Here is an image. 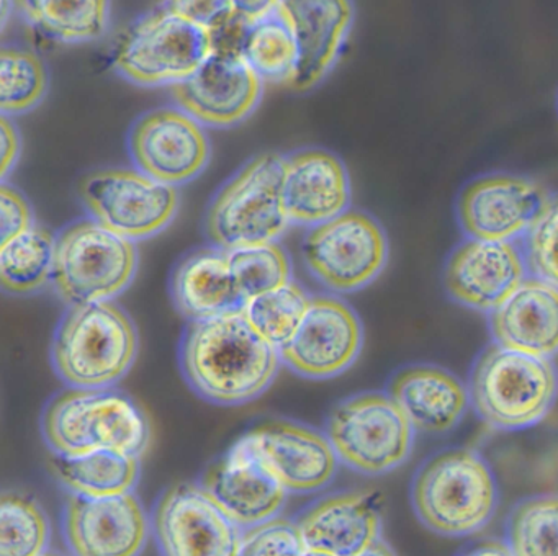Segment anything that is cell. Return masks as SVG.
<instances>
[{
  "label": "cell",
  "mask_w": 558,
  "mask_h": 556,
  "mask_svg": "<svg viewBox=\"0 0 558 556\" xmlns=\"http://www.w3.org/2000/svg\"><path fill=\"white\" fill-rule=\"evenodd\" d=\"M37 225L34 209L24 195L8 183L0 185V226H2V244H8L17 235L24 234Z\"/></svg>",
  "instance_id": "f35d334b"
},
{
  "label": "cell",
  "mask_w": 558,
  "mask_h": 556,
  "mask_svg": "<svg viewBox=\"0 0 558 556\" xmlns=\"http://www.w3.org/2000/svg\"><path fill=\"white\" fill-rule=\"evenodd\" d=\"M361 556H397V553H395L391 546L385 543L384 540H378L374 546H371V548L362 553Z\"/></svg>",
  "instance_id": "7bdbcfd3"
},
{
  "label": "cell",
  "mask_w": 558,
  "mask_h": 556,
  "mask_svg": "<svg viewBox=\"0 0 558 556\" xmlns=\"http://www.w3.org/2000/svg\"><path fill=\"white\" fill-rule=\"evenodd\" d=\"M364 329L361 317L341 298L312 297L302 326L280 349L282 362L300 376L326 379L351 368L361 355Z\"/></svg>",
  "instance_id": "9a60e30c"
},
{
  "label": "cell",
  "mask_w": 558,
  "mask_h": 556,
  "mask_svg": "<svg viewBox=\"0 0 558 556\" xmlns=\"http://www.w3.org/2000/svg\"><path fill=\"white\" fill-rule=\"evenodd\" d=\"M283 205L293 225H322L348 211L351 179L336 154L318 147L283 157Z\"/></svg>",
  "instance_id": "7402d4cb"
},
{
  "label": "cell",
  "mask_w": 558,
  "mask_h": 556,
  "mask_svg": "<svg viewBox=\"0 0 558 556\" xmlns=\"http://www.w3.org/2000/svg\"><path fill=\"white\" fill-rule=\"evenodd\" d=\"M241 438L287 493H316L328 486L338 471L339 458L326 434L299 422H263Z\"/></svg>",
  "instance_id": "d6986e66"
},
{
  "label": "cell",
  "mask_w": 558,
  "mask_h": 556,
  "mask_svg": "<svg viewBox=\"0 0 558 556\" xmlns=\"http://www.w3.org/2000/svg\"><path fill=\"white\" fill-rule=\"evenodd\" d=\"M388 395L416 431L446 434L462 421L470 404L465 383L442 366L414 363L395 373Z\"/></svg>",
  "instance_id": "d4e9b609"
},
{
  "label": "cell",
  "mask_w": 558,
  "mask_h": 556,
  "mask_svg": "<svg viewBox=\"0 0 558 556\" xmlns=\"http://www.w3.org/2000/svg\"><path fill=\"white\" fill-rule=\"evenodd\" d=\"M300 535L306 552L326 556H361L380 539L381 513L374 496L339 493L303 510Z\"/></svg>",
  "instance_id": "603a6c76"
},
{
  "label": "cell",
  "mask_w": 558,
  "mask_h": 556,
  "mask_svg": "<svg viewBox=\"0 0 558 556\" xmlns=\"http://www.w3.org/2000/svg\"><path fill=\"white\" fill-rule=\"evenodd\" d=\"M0 144H2V179H5L11 170H14L22 149L17 126L5 114H2L0 120Z\"/></svg>",
  "instance_id": "ab89813d"
},
{
  "label": "cell",
  "mask_w": 558,
  "mask_h": 556,
  "mask_svg": "<svg viewBox=\"0 0 558 556\" xmlns=\"http://www.w3.org/2000/svg\"><path fill=\"white\" fill-rule=\"evenodd\" d=\"M153 530L162 556H238L243 529L194 483L169 487L155 507Z\"/></svg>",
  "instance_id": "7c38bea8"
},
{
  "label": "cell",
  "mask_w": 558,
  "mask_h": 556,
  "mask_svg": "<svg viewBox=\"0 0 558 556\" xmlns=\"http://www.w3.org/2000/svg\"><path fill=\"white\" fill-rule=\"evenodd\" d=\"M57 235L41 225L2 244L0 283L5 293L27 297L44 290L54 271Z\"/></svg>",
  "instance_id": "83f0119b"
},
{
  "label": "cell",
  "mask_w": 558,
  "mask_h": 556,
  "mask_svg": "<svg viewBox=\"0 0 558 556\" xmlns=\"http://www.w3.org/2000/svg\"><path fill=\"white\" fill-rule=\"evenodd\" d=\"M263 84L236 48L215 46L201 69L171 92L175 104L204 126L230 128L256 110Z\"/></svg>",
  "instance_id": "2e32d148"
},
{
  "label": "cell",
  "mask_w": 558,
  "mask_h": 556,
  "mask_svg": "<svg viewBox=\"0 0 558 556\" xmlns=\"http://www.w3.org/2000/svg\"><path fill=\"white\" fill-rule=\"evenodd\" d=\"M529 275L558 288V193L548 196L541 215L522 238Z\"/></svg>",
  "instance_id": "d590c367"
},
{
  "label": "cell",
  "mask_w": 558,
  "mask_h": 556,
  "mask_svg": "<svg viewBox=\"0 0 558 556\" xmlns=\"http://www.w3.org/2000/svg\"><path fill=\"white\" fill-rule=\"evenodd\" d=\"M231 271L244 303L269 293L292 280L289 254L277 242L247 245L228 251Z\"/></svg>",
  "instance_id": "e575fe53"
},
{
  "label": "cell",
  "mask_w": 558,
  "mask_h": 556,
  "mask_svg": "<svg viewBox=\"0 0 558 556\" xmlns=\"http://www.w3.org/2000/svg\"><path fill=\"white\" fill-rule=\"evenodd\" d=\"M493 342L527 355L558 353V288L529 275L524 283L488 314Z\"/></svg>",
  "instance_id": "cb8c5ba5"
},
{
  "label": "cell",
  "mask_w": 558,
  "mask_h": 556,
  "mask_svg": "<svg viewBox=\"0 0 558 556\" xmlns=\"http://www.w3.org/2000/svg\"><path fill=\"white\" fill-rule=\"evenodd\" d=\"M171 297L189 321L241 310L244 301L231 271L230 255L217 245L189 252L171 275Z\"/></svg>",
  "instance_id": "484cf974"
},
{
  "label": "cell",
  "mask_w": 558,
  "mask_h": 556,
  "mask_svg": "<svg viewBox=\"0 0 558 556\" xmlns=\"http://www.w3.org/2000/svg\"><path fill=\"white\" fill-rule=\"evenodd\" d=\"M416 428L388 392H359L332 408L326 437L339 461L362 474H385L411 455Z\"/></svg>",
  "instance_id": "9c48e42d"
},
{
  "label": "cell",
  "mask_w": 558,
  "mask_h": 556,
  "mask_svg": "<svg viewBox=\"0 0 558 556\" xmlns=\"http://www.w3.org/2000/svg\"><path fill=\"white\" fill-rule=\"evenodd\" d=\"M236 49L260 81L292 85L299 46L279 12L244 26Z\"/></svg>",
  "instance_id": "f1b7e54d"
},
{
  "label": "cell",
  "mask_w": 558,
  "mask_h": 556,
  "mask_svg": "<svg viewBox=\"0 0 558 556\" xmlns=\"http://www.w3.org/2000/svg\"><path fill=\"white\" fill-rule=\"evenodd\" d=\"M48 90L44 59L31 49L4 46L0 51V110L5 117L27 113Z\"/></svg>",
  "instance_id": "d6a6232c"
},
{
  "label": "cell",
  "mask_w": 558,
  "mask_h": 556,
  "mask_svg": "<svg viewBox=\"0 0 558 556\" xmlns=\"http://www.w3.org/2000/svg\"><path fill=\"white\" fill-rule=\"evenodd\" d=\"M302 257L323 287L336 293H354L377 280L387 267L388 238L374 216L348 209L310 228Z\"/></svg>",
  "instance_id": "30bf717a"
},
{
  "label": "cell",
  "mask_w": 558,
  "mask_h": 556,
  "mask_svg": "<svg viewBox=\"0 0 558 556\" xmlns=\"http://www.w3.org/2000/svg\"><path fill=\"white\" fill-rule=\"evenodd\" d=\"M41 556H64L61 555V553H54V552H45Z\"/></svg>",
  "instance_id": "f6af8a7d"
},
{
  "label": "cell",
  "mask_w": 558,
  "mask_h": 556,
  "mask_svg": "<svg viewBox=\"0 0 558 556\" xmlns=\"http://www.w3.org/2000/svg\"><path fill=\"white\" fill-rule=\"evenodd\" d=\"M44 437L57 455L116 450L142 457L151 442L145 409L112 388H68L45 409Z\"/></svg>",
  "instance_id": "7a4b0ae2"
},
{
  "label": "cell",
  "mask_w": 558,
  "mask_h": 556,
  "mask_svg": "<svg viewBox=\"0 0 558 556\" xmlns=\"http://www.w3.org/2000/svg\"><path fill=\"white\" fill-rule=\"evenodd\" d=\"M234 19L243 26L253 25L279 9V0H231Z\"/></svg>",
  "instance_id": "60d3db41"
},
{
  "label": "cell",
  "mask_w": 558,
  "mask_h": 556,
  "mask_svg": "<svg viewBox=\"0 0 558 556\" xmlns=\"http://www.w3.org/2000/svg\"><path fill=\"white\" fill-rule=\"evenodd\" d=\"M470 404L498 431H524L547 418L558 398V372L550 359L489 343L470 370Z\"/></svg>",
  "instance_id": "5b68a950"
},
{
  "label": "cell",
  "mask_w": 558,
  "mask_h": 556,
  "mask_svg": "<svg viewBox=\"0 0 558 556\" xmlns=\"http://www.w3.org/2000/svg\"><path fill=\"white\" fill-rule=\"evenodd\" d=\"M306 553L296 522L274 517L243 530L238 556H305Z\"/></svg>",
  "instance_id": "8d00e7d4"
},
{
  "label": "cell",
  "mask_w": 558,
  "mask_h": 556,
  "mask_svg": "<svg viewBox=\"0 0 558 556\" xmlns=\"http://www.w3.org/2000/svg\"><path fill=\"white\" fill-rule=\"evenodd\" d=\"M136 353L135 324L113 301L68 306L51 343L54 370L71 388H110Z\"/></svg>",
  "instance_id": "277c9868"
},
{
  "label": "cell",
  "mask_w": 558,
  "mask_h": 556,
  "mask_svg": "<svg viewBox=\"0 0 558 556\" xmlns=\"http://www.w3.org/2000/svg\"><path fill=\"white\" fill-rule=\"evenodd\" d=\"M50 520L32 497L5 493L0 499V556H41L50 545Z\"/></svg>",
  "instance_id": "836d02e7"
},
{
  "label": "cell",
  "mask_w": 558,
  "mask_h": 556,
  "mask_svg": "<svg viewBox=\"0 0 558 556\" xmlns=\"http://www.w3.org/2000/svg\"><path fill=\"white\" fill-rule=\"evenodd\" d=\"M129 153L135 169L179 186L201 176L210 160V140L204 124L181 107L146 111L129 134Z\"/></svg>",
  "instance_id": "4fadbf2b"
},
{
  "label": "cell",
  "mask_w": 558,
  "mask_h": 556,
  "mask_svg": "<svg viewBox=\"0 0 558 556\" xmlns=\"http://www.w3.org/2000/svg\"><path fill=\"white\" fill-rule=\"evenodd\" d=\"M541 183L514 173H486L466 183L457 219L470 239L514 242L524 238L548 200Z\"/></svg>",
  "instance_id": "5bb4252c"
},
{
  "label": "cell",
  "mask_w": 558,
  "mask_h": 556,
  "mask_svg": "<svg viewBox=\"0 0 558 556\" xmlns=\"http://www.w3.org/2000/svg\"><path fill=\"white\" fill-rule=\"evenodd\" d=\"M138 270L135 241L94 218L77 219L57 235L53 285L68 306L113 301Z\"/></svg>",
  "instance_id": "52a82bcc"
},
{
  "label": "cell",
  "mask_w": 558,
  "mask_h": 556,
  "mask_svg": "<svg viewBox=\"0 0 558 556\" xmlns=\"http://www.w3.org/2000/svg\"><path fill=\"white\" fill-rule=\"evenodd\" d=\"M457 556H514L508 543L502 540H482L473 543Z\"/></svg>",
  "instance_id": "b9f144b4"
},
{
  "label": "cell",
  "mask_w": 558,
  "mask_h": 556,
  "mask_svg": "<svg viewBox=\"0 0 558 556\" xmlns=\"http://www.w3.org/2000/svg\"><path fill=\"white\" fill-rule=\"evenodd\" d=\"M21 5L28 22L57 41H94L109 28L110 0H21Z\"/></svg>",
  "instance_id": "f546056e"
},
{
  "label": "cell",
  "mask_w": 558,
  "mask_h": 556,
  "mask_svg": "<svg viewBox=\"0 0 558 556\" xmlns=\"http://www.w3.org/2000/svg\"><path fill=\"white\" fill-rule=\"evenodd\" d=\"M201 486L243 530L277 517L289 494L243 438L207 468Z\"/></svg>",
  "instance_id": "ffe728a7"
},
{
  "label": "cell",
  "mask_w": 558,
  "mask_h": 556,
  "mask_svg": "<svg viewBox=\"0 0 558 556\" xmlns=\"http://www.w3.org/2000/svg\"><path fill=\"white\" fill-rule=\"evenodd\" d=\"M179 355L192 389L220 406L246 404L263 396L282 363L280 350L256 333L241 310L191 321Z\"/></svg>",
  "instance_id": "6da1fadb"
},
{
  "label": "cell",
  "mask_w": 558,
  "mask_h": 556,
  "mask_svg": "<svg viewBox=\"0 0 558 556\" xmlns=\"http://www.w3.org/2000/svg\"><path fill=\"white\" fill-rule=\"evenodd\" d=\"M50 468L58 483L76 496H122L133 493L138 483L140 457L116 450L53 454Z\"/></svg>",
  "instance_id": "4316f807"
},
{
  "label": "cell",
  "mask_w": 558,
  "mask_h": 556,
  "mask_svg": "<svg viewBox=\"0 0 558 556\" xmlns=\"http://www.w3.org/2000/svg\"><path fill=\"white\" fill-rule=\"evenodd\" d=\"M529 277L524 252L515 242L466 238L447 258L444 287L460 306L493 313Z\"/></svg>",
  "instance_id": "ac0fdd59"
},
{
  "label": "cell",
  "mask_w": 558,
  "mask_h": 556,
  "mask_svg": "<svg viewBox=\"0 0 558 556\" xmlns=\"http://www.w3.org/2000/svg\"><path fill=\"white\" fill-rule=\"evenodd\" d=\"M305 556H326V555H318V553H306Z\"/></svg>",
  "instance_id": "bcb514c9"
},
{
  "label": "cell",
  "mask_w": 558,
  "mask_h": 556,
  "mask_svg": "<svg viewBox=\"0 0 558 556\" xmlns=\"http://www.w3.org/2000/svg\"><path fill=\"white\" fill-rule=\"evenodd\" d=\"M506 543L514 556H558V494H538L514 506Z\"/></svg>",
  "instance_id": "1f68e13d"
},
{
  "label": "cell",
  "mask_w": 558,
  "mask_h": 556,
  "mask_svg": "<svg viewBox=\"0 0 558 556\" xmlns=\"http://www.w3.org/2000/svg\"><path fill=\"white\" fill-rule=\"evenodd\" d=\"M215 46L214 33L162 5L126 28L117 43L113 65L142 87H174L201 69Z\"/></svg>",
  "instance_id": "ba28073f"
},
{
  "label": "cell",
  "mask_w": 558,
  "mask_h": 556,
  "mask_svg": "<svg viewBox=\"0 0 558 556\" xmlns=\"http://www.w3.org/2000/svg\"><path fill=\"white\" fill-rule=\"evenodd\" d=\"M63 533L73 556H140L148 542L149 520L133 493L71 494L64 504Z\"/></svg>",
  "instance_id": "e0dca14e"
},
{
  "label": "cell",
  "mask_w": 558,
  "mask_h": 556,
  "mask_svg": "<svg viewBox=\"0 0 558 556\" xmlns=\"http://www.w3.org/2000/svg\"><path fill=\"white\" fill-rule=\"evenodd\" d=\"M77 193L90 218L130 241L158 234L171 225L179 209L178 186L129 167L86 173Z\"/></svg>",
  "instance_id": "8fae6325"
},
{
  "label": "cell",
  "mask_w": 558,
  "mask_h": 556,
  "mask_svg": "<svg viewBox=\"0 0 558 556\" xmlns=\"http://www.w3.org/2000/svg\"><path fill=\"white\" fill-rule=\"evenodd\" d=\"M417 519L444 536H466L488 525L498 507L495 474L478 451L449 448L421 464L411 484Z\"/></svg>",
  "instance_id": "3957f363"
},
{
  "label": "cell",
  "mask_w": 558,
  "mask_h": 556,
  "mask_svg": "<svg viewBox=\"0 0 558 556\" xmlns=\"http://www.w3.org/2000/svg\"><path fill=\"white\" fill-rule=\"evenodd\" d=\"M283 156L259 154L215 193L205 215L211 245L233 251L276 242L289 229L283 205Z\"/></svg>",
  "instance_id": "8992f818"
},
{
  "label": "cell",
  "mask_w": 558,
  "mask_h": 556,
  "mask_svg": "<svg viewBox=\"0 0 558 556\" xmlns=\"http://www.w3.org/2000/svg\"><path fill=\"white\" fill-rule=\"evenodd\" d=\"M296 46L299 68L290 88L306 92L331 72L354 23L352 0H279Z\"/></svg>",
  "instance_id": "44dd1931"
},
{
  "label": "cell",
  "mask_w": 558,
  "mask_h": 556,
  "mask_svg": "<svg viewBox=\"0 0 558 556\" xmlns=\"http://www.w3.org/2000/svg\"><path fill=\"white\" fill-rule=\"evenodd\" d=\"M312 297L296 281L290 280L277 290L251 298L243 311L251 326L270 346L282 349L292 340L308 313Z\"/></svg>",
  "instance_id": "4dcf8cb0"
},
{
  "label": "cell",
  "mask_w": 558,
  "mask_h": 556,
  "mask_svg": "<svg viewBox=\"0 0 558 556\" xmlns=\"http://www.w3.org/2000/svg\"><path fill=\"white\" fill-rule=\"evenodd\" d=\"M15 0H2V29L9 25L12 12H14Z\"/></svg>",
  "instance_id": "ee69618b"
},
{
  "label": "cell",
  "mask_w": 558,
  "mask_h": 556,
  "mask_svg": "<svg viewBox=\"0 0 558 556\" xmlns=\"http://www.w3.org/2000/svg\"><path fill=\"white\" fill-rule=\"evenodd\" d=\"M165 7L214 35L236 22L231 0H165Z\"/></svg>",
  "instance_id": "74e56055"
}]
</instances>
